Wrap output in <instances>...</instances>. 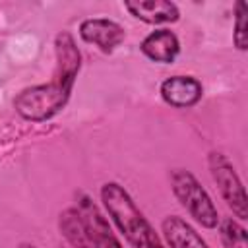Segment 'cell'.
<instances>
[{
    "instance_id": "obj_1",
    "label": "cell",
    "mask_w": 248,
    "mask_h": 248,
    "mask_svg": "<svg viewBox=\"0 0 248 248\" xmlns=\"http://www.w3.org/2000/svg\"><path fill=\"white\" fill-rule=\"evenodd\" d=\"M101 200L124 234V238L134 246V248H155L159 244L157 234L153 232L151 225L145 221L141 211L136 207L134 200L130 194L120 186L118 182H107L101 188Z\"/></svg>"
},
{
    "instance_id": "obj_2",
    "label": "cell",
    "mask_w": 248,
    "mask_h": 248,
    "mask_svg": "<svg viewBox=\"0 0 248 248\" xmlns=\"http://www.w3.org/2000/svg\"><path fill=\"white\" fill-rule=\"evenodd\" d=\"M70 91H72L70 87L52 79L48 83L23 89L14 99V107L21 118L31 122H43L52 118L66 105Z\"/></svg>"
},
{
    "instance_id": "obj_3",
    "label": "cell",
    "mask_w": 248,
    "mask_h": 248,
    "mask_svg": "<svg viewBox=\"0 0 248 248\" xmlns=\"http://www.w3.org/2000/svg\"><path fill=\"white\" fill-rule=\"evenodd\" d=\"M170 184L180 205L205 229H213L219 225V213L213 205L209 194L202 188L196 176L188 170L176 169L170 174Z\"/></svg>"
},
{
    "instance_id": "obj_4",
    "label": "cell",
    "mask_w": 248,
    "mask_h": 248,
    "mask_svg": "<svg viewBox=\"0 0 248 248\" xmlns=\"http://www.w3.org/2000/svg\"><path fill=\"white\" fill-rule=\"evenodd\" d=\"M209 170H211V176H213L223 200L232 209V213L238 219H246L248 217L246 192H244V186H242L232 163L223 153L213 151V153H209Z\"/></svg>"
},
{
    "instance_id": "obj_5",
    "label": "cell",
    "mask_w": 248,
    "mask_h": 248,
    "mask_svg": "<svg viewBox=\"0 0 248 248\" xmlns=\"http://www.w3.org/2000/svg\"><path fill=\"white\" fill-rule=\"evenodd\" d=\"M54 52H56V70H54L52 79L72 89L76 76L79 72V66H81V54L76 46L74 37L68 31H62L56 35Z\"/></svg>"
},
{
    "instance_id": "obj_6",
    "label": "cell",
    "mask_w": 248,
    "mask_h": 248,
    "mask_svg": "<svg viewBox=\"0 0 248 248\" xmlns=\"http://www.w3.org/2000/svg\"><path fill=\"white\" fill-rule=\"evenodd\" d=\"M78 209L81 213L91 248H122L118 238L112 234L107 219L101 215L97 205L87 196H81V202L78 203Z\"/></svg>"
},
{
    "instance_id": "obj_7",
    "label": "cell",
    "mask_w": 248,
    "mask_h": 248,
    "mask_svg": "<svg viewBox=\"0 0 248 248\" xmlns=\"http://www.w3.org/2000/svg\"><path fill=\"white\" fill-rule=\"evenodd\" d=\"M79 35L85 43L99 46L103 52L114 50L124 41V29L116 21L105 19V17H91L81 21Z\"/></svg>"
},
{
    "instance_id": "obj_8",
    "label": "cell",
    "mask_w": 248,
    "mask_h": 248,
    "mask_svg": "<svg viewBox=\"0 0 248 248\" xmlns=\"http://www.w3.org/2000/svg\"><path fill=\"white\" fill-rule=\"evenodd\" d=\"M161 97L170 107L186 108L200 101L202 85L190 76H172L161 83Z\"/></svg>"
},
{
    "instance_id": "obj_9",
    "label": "cell",
    "mask_w": 248,
    "mask_h": 248,
    "mask_svg": "<svg viewBox=\"0 0 248 248\" xmlns=\"http://www.w3.org/2000/svg\"><path fill=\"white\" fill-rule=\"evenodd\" d=\"M126 10L145 23H172L178 19V8L169 0H130L124 2Z\"/></svg>"
},
{
    "instance_id": "obj_10",
    "label": "cell",
    "mask_w": 248,
    "mask_h": 248,
    "mask_svg": "<svg viewBox=\"0 0 248 248\" xmlns=\"http://www.w3.org/2000/svg\"><path fill=\"white\" fill-rule=\"evenodd\" d=\"M141 52L153 60V62H161V64H169L176 58L178 50H180V45H178V39L172 31L169 29H157L153 33H149L141 45H140Z\"/></svg>"
},
{
    "instance_id": "obj_11",
    "label": "cell",
    "mask_w": 248,
    "mask_h": 248,
    "mask_svg": "<svg viewBox=\"0 0 248 248\" xmlns=\"http://www.w3.org/2000/svg\"><path fill=\"white\" fill-rule=\"evenodd\" d=\"M161 231L170 248H209L205 240L182 219L176 215H169L161 223Z\"/></svg>"
},
{
    "instance_id": "obj_12",
    "label": "cell",
    "mask_w": 248,
    "mask_h": 248,
    "mask_svg": "<svg viewBox=\"0 0 248 248\" xmlns=\"http://www.w3.org/2000/svg\"><path fill=\"white\" fill-rule=\"evenodd\" d=\"M58 225H60V232L74 248H91L87 231H85V225H83V219L78 207H68L66 211H62Z\"/></svg>"
},
{
    "instance_id": "obj_13",
    "label": "cell",
    "mask_w": 248,
    "mask_h": 248,
    "mask_svg": "<svg viewBox=\"0 0 248 248\" xmlns=\"http://www.w3.org/2000/svg\"><path fill=\"white\" fill-rule=\"evenodd\" d=\"M221 240L225 248H248V234L242 225L234 219H225L221 223Z\"/></svg>"
},
{
    "instance_id": "obj_14",
    "label": "cell",
    "mask_w": 248,
    "mask_h": 248,
    "mask_svg": "<svg viewBox=\"0 0 248 248\" xmlns=\"http://www.w3.org/2000/svg\"><path fill=\"white\" fill-rule=\"evenodd\" d=\"M246 16H248V6L246 2H236V14H234V45L238 50L248 48V29H246Z\"/></svg>"
},
{
    "instance_id": "obj_15",
    "label": "cell",
    "mask_w": 248,
    "mask_h": 248,
    "mask_svg": "<svg viewBox=\"0 0 248 248\" xmlns=\"http://www.w3.org/2000/svg\"><path fill=\"white\" fill-rule=\"evenodd\" d=\"M19 248H35V246H31V244H21Z\"/></svg>"
},
{
    "instance_id": "obj_16",
    "label": "cell",
    "mask_w": 248,
    "mask_h": 248,
    "mask_svg": "<svg viewBox=\"0 0 248 248\" xmlns=\"http://www.w3.org/2000/svg\"><path fill=\"white\" fill-rule=\"evenodd\" d=\"M155 248H163V246H161V244H157V246H155Z\"/></svg>"
}]
</instances>
